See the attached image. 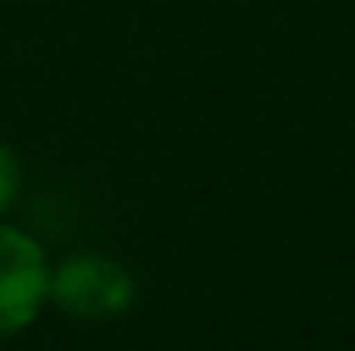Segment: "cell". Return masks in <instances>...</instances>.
Instances as JSON below:
<instances>
[{
    "instance_id": "obj_1",
    "label": "cell",
    "mask_w": 355,
    "mask_h": 351,
    "mask_svg": "<svg viewBox=\"0 0 355 351\" xmlns=\"http://www.w3.org/2000/svg\"><path fill=\"white\" fill-rule=\"evenodd\" d=\"M50 293L68 316L77 320H113L135 302V280L113 257H72L50 275Z\"/></svg>"
},
{
    "instance_id": "obj_3",
    "label": "cell",
    "mask_w": 355,
    "mask_h": 351,
    "mask_svg": "<svg viewBox=\"0 0 355 351\" xmlns=\"http://www.w3.org/2000/svg\"><path fill=\"white\" fill-rule=\"evenodd\" d=\"M14 194H18V158L0 144V212L14 203Z\"/></svg>"
},
{
    "instance_id": "obj_2",
    "label": "cell",
    "mask_w": 355,
    "mask_h": 351,
    "mask_svg": "<svg viewBox=\"0 0 355 351\" xmlns=\"http://www.w3.org/2000/svg\"><path fill=\"white\" fill-rule=\"evenodd\" d=\"M45 293H50V271L41 248L27 234L0 225V338L32 325Z\"/></svg>"
}]
</instances>
